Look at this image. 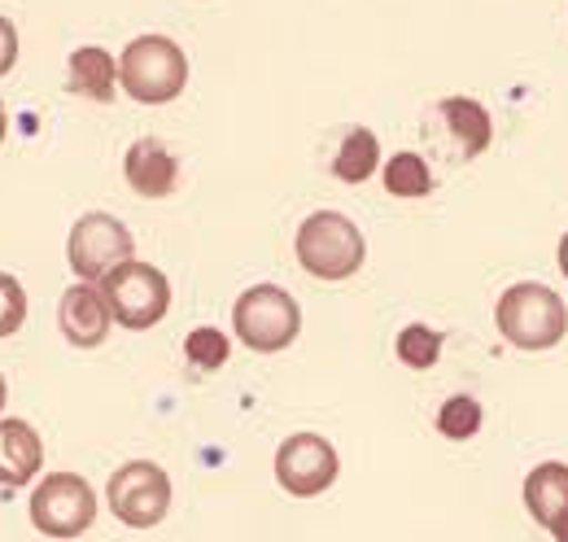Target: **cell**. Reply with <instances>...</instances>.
Returning <instances> with one entry per match:
<instances>
[{
  "label": "cell",
  "instance_id": "obj_1",
  "mask_svg": "<svg viewBox=\"0 0 568 542\" xmlns=\"http://www.w3.org/2000/svg\"><path fill=\"white\" fill-rule=\"evenodd\" d=\"M495 324L516 350H551L568 338V307L551 284L520 280L498 298Z\"/></svg>",
  "mask_w": 568,
  "mask_h": 542
},
{
  "label": "cell",
  "instance_id": "obj_2",
  "mask_svg": "<svg viewBox=\"0 0 568 542\" xmlns=\"http://www.w3.org/2000/svg\"><path fill=\"white\" fill-rule=\"evenodd\" d=\"M293 254H297L302 271L315 280H351L367 259V241L351 214L315 210L302 219V228L293 237Z\"/></svg>",
  "mask_w": 568,
  "mask_h": 542
},
{
  "label": "cell",
  "instance_id": "obj_3",
  "mask_svg": "<svg viewBox=\"0 0 568 542\" xmlns=\"http://www.w3.org/2000/svg\"><path fill=\"white\" fill-rule=\"evenodd\" d=\"M119 88L141 106H166L189 88V58L171 36H136L119 58Z\"/></svg>",
  "mask_w": 568,
  "mask_h": 542
},
{
  "label": "cell",
  "instance_id": "obj_4",
  "mask_svg": "<svg viewBox=\"0 0 568 542\" xmlns=\"http://www.w3.org/2000/svg\"><path fill=\"white\" fill-rule=\"evenodd\" d=\"M232 329L254 354H281L302 333V307L281 284H250L232 307Z\"/></svg>",
  "mask_w": 568,
  "mask_h": 542
},
{
  "label": "cell",
  "instance_id": "obj_5",
  "mask_svg": "<svg viewBox=\"0 0 568 542\" xmlns=\"http://www.w3.org/2000/svg\"><path fill=\"white\" fill-rule=\"evenodd\" d=\"M101 293H105V302L114 311V324L136 329V333L162 324L166 311H171V280L158 268H149V263H136V259H128V263H119L110 271L101 280Z\"/></svg>",
  "mask_w": 568,
  "mask_h": 542
},
{
  "label": "cell",
  "instance_id": "obj_6",
  "mask_svg": "<svg viewBox=\"0 0 568 542\" xmlns=\"http://www.w3.org/2000/svg\"><path fill=\"white\" fill-rule=\"evenodd\" d=\"M132 250H136V241H132L123 219H114L105 210H88L74 219L71 241H67V263H71L74 280L101 284L119 263L132 259Z\"/></svg>",
  "mask_w": 568,
  "mask_h": 542
},
{
  "label": "cell",
  "instance_id": "obj_7",
  "mask_svg": "<svg viewBox=\"0 0 568 542\" xmlns=\"http://www.w3.org/2000/svg\"><path fill=\"white\" fill-rule=\"evenodd\" d=\"M105 499H110V512L128 530H153L171 512V476L153 460H132L110 473Z\"/></svg>",
  "mask_w": 568,
  "mask_h": 542
},
{
  "label": "cell",
  "instance_id": "obj_8",
  "mask_svg": "<svg viewBox=\"0 0 568 542\" xmlns=\"http://www.w3.org/2000/svg\"><path fill=\"white\" fill-rule=\"evenodd\" d=\"M97 521V490L79 473H49L31 494V525L44 539H79Z\"/></svg>",
  "mask_w": 568,
  "mask_h": 542
},
{
  "label": "cell",
  "instance_id": "obj_9",
  "mask_svg": "<svg viewBox=\"0 0 568 542\" xmlns=\"http://www.w3.org/2000/svg\"><path fill=\"white\" fill-rule=\"evenodd\" d=\"M276 481H281L284 494L293 499H315L324 494L337 473H342V460H337V446L320 433H293L276 446Z\"/></svg>",
  "mask_w": 568,
  "mask_h": 542
},
{
  "label": "cell",
  "instance_id": "obj_10",
  "mask_svg": "<svg viewBox=\"0 0 568 542\" xmlns=\"http://www.w3.org/2000/svg\"><path fill=\"white\" fill-rule=\"evenodd\" d=\"M58 329H62V338L71 341L74 350H97L101 341L110 338V329H114V311H110L101 284H92V280H74L71 289L62 293Z\"/></svg>",
  "mask_w": 568,
  "mask_h": 542
},
{
  "label": "cell",
  "instance_id": "obj_11",
  "mask_svg": "<svg viewBox=\"0 0 568 542\" xmlns=\"http://www.w3.org/2000/svg\"><path fill=\"white\" fill-rule=\"evenodd\" d=\"M525 512L556 542H568V464L547 460V464L529 469V476H525Z\"/></svg>",
  "mask_w": 568,
  "mask_h": 542
},
{
  "label": "cell",
  "instance_id": "obj_12",
  "mask_svg": "<svg viewBox=\"0 0 568 542\" xmlns=\"http://www.w3.org/2000/svg\"><path fill=\"white\" fill-rule=\"evenodd\" d=\"M123 180L141 198H171L175 193V180H180V162H175V153L162 140L144 136V140H136L123 153Z\"/></svg>",
  "mask_w": 568,
  "mask_h": 542
},
{
  "label": "cell",
  "instance_id": "obj_13",
  "mask_svg": "<svg viewBox=\"0 0 568 542\" xmlns=\"http://www.w3.org/2000/svg\"><path fill=\"white\" fill-rule=\"evenodd\" d=\"M44 469V442L27 420H0V485H27Z\"/></svg>",
  "mask_w": 568,
  "mask_h": 542
},
{
  "label": "cell",
  "instance_id": "obj_14",
  "mask_svg": "<svg viewBox=\"0 0 568 542\" xmlns=\"http://www.w3.org/2000/svg\"><path fill=\"white\" fill-rule=\"evenodd\" d=\"M442 119L455 136V144L464 149V158H481L495 140V123H490V110L477 101V97H446L442 106Z\"/></svg>",
  "mask_w": 568,
  "mask_h": 542
},
{
  "label": "cell",
  "instance_id": "obj_15",
  "mask_svg": "<svg viewBox=\"0 0 568 542\" xmlns=\"http://www.w3.org/2000/svg\"><path fill=\"white\" fill-rule=\"evenodd\" d=\"M119 83V70H114V58L101 49V44H83L71 53V88L88 101H101L110 106L114 101V88Z\"/></svg>",
  "mask_w": 568,
  "mask_h": 542
},
{
  "label": "cell",
  "instance_id": "obj_16",
  "mask_svg": "<svg viewBox=\"0 0 568 542\" xmlns=\"http://www.w3.org/2000/svg\"><path fill=\"white\" fill-rule=\"evenodd\" d=\"M376 167H381V140H376V132H367V128L346 132L337 158H333V175L342 184H363V180L376 175Z\"/></svg>",
  "mask_w": 568,
  "mask_h": 542
},
{
  "label": "cell",
  "instance_id": "obj_17",
  "mask_svg": "<svg viewBox=\"0 0 568 542\" xmlns=\"http://www.w3.org/2000/svg\"><path fill=\"white\" fill-rule=\"evenodd\" d=\"M385 189H389L394 198H407V202L428 198V193H433V171H428V162L420 153L403 149V153L385 158Z\"/></svg>",
  "mask_w": 568,
  "mask_h": 542
},
{
  "label": "cell",
  "instance_id": "obj_18",
  "mask_svg": "<svg viewBox=\"0 0 568 542\" xmlns=\"http://www.w3.org/2000/svg\"><path fill=\"white\" fill-rule=\"evenodd\" d=\"M481 420L486 415H481V403L473 394H450L437 411V433L450 438V442H468V438L481 433Z\"/></svg>",
  "mask_w": 568,
  "mask_h": 542
},
{
  "label": "cell",
  "instance_id": "obj_19",
  "mask_svg": "<svg viewBox=\"0 0 568 542\" xmlns=\"http://www.w3.org/2000/svg\"><path fill=\"white\" fill-rule=\"evenodd\" d=\"M394 354L407 363V368H416V372H425L437 363V354H442V333L437 329H428V324H407L398 341H394Z\"/></svg>",
  "mask_w": 568,
  "mask_h": 542
},
{
  "label": "cell",
  "instance_id": "obj_20",
  "mask_svg": "<svg viewBox=\"0 0 568 542\" xmlns=\"http://www.w3.org/2000/svg\"><path fill=\"white\" fill-rule=\"evenodd\" d=\"M227 350H232L227 333H219V329H211V324L193 329V333H189V341H184V359H189L193 368H202V372L223 368V363H227Z\"/></svg>",
  "mask_w": 568,
  "mask_h": 542
},
{
  "label": "cell",
  "instance_id": "obj_21",
  "mask_svg": "<svg viewBox=\"0 0 568 542\" xmlns=\"http://www.w3.org/2000/svg\"><path fill=\"white\" fill-rule=\"evenodd\" d=\"M22 320H27V289L9 271H0V338H13Z\"/></svg>",
  "mask_w": 568,
  "mask_h": 542
},
{
  "label": "cell",
  "instance_id": "obj_22",
  "mask_svg": "<svg viewBox=\"0 0 568 542\" xmlns=\"http://www.w3.org/2000/svg\"><path fill=\"white\" fill-rule=\"evenodd\" d=\"M13 67H18V31H13V22L0 13V79Z\"/></svg>",
  "mask_w": 568,
  "mask_h": 542
},
{
  "label": "cell",
  "instance_id": "obj_23",
  "mask_svg": "<svg viewBox=\"0 0 568 542\" xmlns=\"http://www.w3.org/2000/svg\"><path fill=\"white\" fill-rule=\"evenodd\" d=\"M556 263H560V271H565V280H568V232L560 237V254H556Z\"/></svg>",
  "mask_w": 568,
  "mask_h": 542
},
{
  "label": "cell",
  "instance_id": "obj_24",
  "mask_svg": "<svg viewBox=\"0 0 568 542\" xmlns=\"http://www.w3.org/2000/svg\"><path fill=\"white\" fill-rule=\"evenodd\" d=\"M4 128H9V123H4V110H0V144H4Z\"/></svg>",
  "mask_w": 568,
  "mask_h": 542
},
{
  "label": "cell",
  "instance_id": "obj_25",
  "mask_svg": "<svg viewBox=\"0 0 568 542\" xmlns=\"http://www.w3.org/2000/svg\"><path fill=\"white\" fill-rule=\"evenodd\" d=\"M0 406H4V377H0Z\"/></svg>",
  "mask_w": 568,
  "mask_h": 542
}]
</instances>
